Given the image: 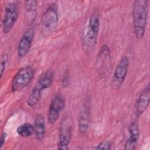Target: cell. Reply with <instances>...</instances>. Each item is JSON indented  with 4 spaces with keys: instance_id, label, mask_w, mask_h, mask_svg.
Instances as JSON below:
<instances>
[{
    "instance_id": "6da1fadb",
    "label": "cell",
    "mask_w": 150,
    "mask_h": 150,
    "mask_svg": "<svg viewBox=\"0 0 150 150\" xmlns=\"http://www.w3.org/2000/svg\"><path fill=\"white\" fill-rule=\"evenodd\" d=\"M149 6L146 0H137L132 6L134 32L138 39L143 38L147 24Z\"/></svg>"
},
{
    "instance_id": "7a4b0ae2",
    "label": "cell",
    "mask_w": 150,
    "mask_h": 150,
    "mask_svg": "<svg viewBox=\"0 0 150 150\" xmlns=\"http://www.w3.org/2000/svg\"><path fill=\"white\" fill-rule=\"evenodd\" d=\"M99 28V17L97 14L94 13L90 16L88 19L82 38L83 46L87 52H91L94 49L97 45Z\"/></svg>"
},
{
    "instance_id": "3957f363",
    "label": "cell",
    "mask_w": 150,
    "mask_h": 150,
    "mask_svg": "<svg viewBox=\"0 0 150 150\" xmlns=\"http://www.w3.org/2000/svg\"><path fill=\"white\" fill-rule=\"evenodd\" d=\"M58 21L57 7L54 4H52L41 16L40 30L45 37H48L53 33L57 28Z\"/></svg>"
},
{
    "instance_id": "277c9868",
    "label": "cell",
    "mask_w": 150,
    "mask_h": 150,
    "mask_svg": "<svg viewBox=\"0 0 150 150\" xmlns=\"http://www.w3.org/2000/svg\"><path fill=\"white\" fill-rule=\"evenodd\" d=\"M53 77V73L51 71H47L41 76L28 97L27 104L28 105L33 107L39 102L42 97V91L51 86Z\"/></svg>"
},
{
    "instance_id": "5b68a950",
    "label": "cell",
    "mask_w": 150,
    "mask_h": 150,
    "mask_svg": "<svg viewBox=\"0 0 150 150\" xmlns=\"http://www.w3.org/2000/svg\"><path fill=\"white\" fill-rule=\"evenodd\" d=\"M35 74V69L30 66L21 68L13 77L11 88L13 91H18L23 90L32 82Z\"/></svg>"
},
{
    "instance_id": "8992f818",
    "label": "cell",
    "mask_w": 150,
    "mask_h": 150,
    "mask_svg": "<svg viewBox=\"0 0 150 150\" xmlns=\"http://www.w3.org/2000/svg\"><path fill=\"white\" fill-rule=\"evenodd\" d=\"M72 135V121L69 117H65L62 121L59 129V137L57 149H68Z\"/></svg>"
},
{
    "instance_id": "52a82bcc",
    "label": "cell",
    "mask_w": 150,
    "mask_h": 150,
    "mask_svg": "<svg viewBox=\"0 0 150 150\" xmlns=\"http://www.w3.org/2000/svg\"><path fill=\"white\" fill-rule=\"evenodd\" d=\"M4 17L2 21L3 30L5 33L11 31L18 16V8L16 1L8 2L5 6Z\"/></svg>"
},
{
    "instance_id": "ba28073f",
    "label": "cell",
    "mask_w": 150,
    "mask_h": 150,
    "mask_svg": "<svg viewBox=\"0 0 150 150\" xmlns=\"http://www.w3.org/2000/svg\"><path fill=\"white\" fill-rule=\"evenodd\" d=\"M129 64V61L127 56L122 57L118 63L112 78V84L115 88H118L124 82L127 74Z\"/></svg>"
},
{
    "instance_id": "9c48e42d",
    "label": "cell",
    "mask_w": 150,
    "mask_h": 150,
    "mask_svg": "<svg viewBox=\"0 0 150 150\" xmlns=\"http://www.w3.org/2000/svg\"><path fill=\"white\" fill-rule=\"evenodd\" d=\"M34 36V29L29 28L23 34L18 46V56L19 58L24 57L29 52Z\"/></svg>"
},
{
    "instance_id": "30bf717a",
    "label": "cell",
    "mask_w": 150,
    "mask_h": 150,
    "mask_svg": "<svg viewBox=\"0 0 150 150\" xmlns=\"http://www.w3.org/2000/svg\"><path fill=\"white\" fill-rule=\"evenodd\" d=\"M150 100L149 84L143 90L137 98L134 106V114L136 117H140L148 108Z\"/></svg>"
},
{
    "instance_id": "8fae6325",
    "label": "cell",
    "mask_w": 150,
    "mask_h": 150,
    "mask_svg": "<svg viewBox=\"0 0 150 150\" xmlns=\"http://www.w3.org/2000/svg\"><path fill=\"white\" fill-rule=\"evenodd\" d=\"M64 105V100L60 96H57L53 98L51 102L48 114V121L50 124L54 123L58 120Z\"/></svg>"
},
{
    "instance_id": "7c38bea8",
    "label": "cell",
    "mask_w": 150,
    "mask_h": 150,
    "mask_svg": "<svg viewBox=\"0 0 150 150\" xmlns=\"http://www.w3.org/2000/svg\"><path fill=\"white\" fill-rule=\"evenodd\" d=\"M97 66L98 67L99 70L102 73H104L108 70L109 66H111V59L110 55V50L107 45H103L97 57Z\"/></svg>"
},
{
    "instance_id": "4fadbf2b",
    "label": "cell",
    "mask_w": 150,
    "mask_h": 150,
    "mask_svg": "<svg viewBox=\"0 0 150 150\" xmlns=\"http://www.w3.org/2000/svg\"><path fill=\"white\" fill-rule=\"evenodd\" d=\"M128 130L129 137L125 141L124 145V149H135L139 137V129L137 121L134 120L132 122H131L129 126Z\"/></svg>"
},
{
    "instance_id": "5bb4252c",
    "label": "cell",
    "mask_w": 150,
    "mask_h": 150,
    "mask_svg": "<svg viewBox=\"0 0 150 150\" xmlns=\"http://www.w3.org/2000/svg\"><path fill=\"white\" fill-rule=\"evenodd\" d=\"M34 131L37 139L42 141L45 136V121L43 115L36 116L34 122Z\"/></svg>"
},
{
    "instance_id": "9a60e30c",
    "label": "cell",
    "mask_w": 150,
    "mask_h": 150,
    "mask_svg": "<svg viewBox=\"0 0 150 150\" xmlns=\"http://www.w3.org/2000/svg\"><path fill=\"white\" fill-rule=\"evenodd\" d=\"M90 121L89 110L86 105L82 109L79 121V131L80 132L86 133L88 128Z\"/></svg>"
},
{
    "instance_id": "2e32d148",
    "label": "cell",
    "mask_w": 150,
    "mask_h": 150,
    "mask_svg": "<svg viewBox=\"0 0 150 150\" xmlns=\"http://www.w3.org/2000/svg\"><path fill=\"white\" fill-rule=\"evenodd\" d=\"M26 11V19L29 23H32L35 19L37 9V1H25L24 2Z\"/></svg>"
},
{
    "instance_id": "e0dca14e",
    "label": "cell",
    "mask_w": 150,
    "mask_h": 150,
    "mask_svg": "<svg viewBox=\"0 0 150 150\" xmlns=\"http://www.w3.org/2000/svg\"><path fill=\"white\" fill-rule=\"evenodd\" d=\"M34 132V126L30 123H24L17 128V133L22 137H29Z\"/></svg>"
},
{
    "instance_id": "ac0fdd59",
    "label": "cell",
    "mask_w": 150,
    "mask_h": 150,
    "mask_svg": "<svg viewBox=\"0 0 150 150\" xmlns=\"http://www.w3.org/2000/svg\"><path fill=\"white\" fill-rule=\"evenodd\" d=\"M8 55L6 53H4L1 57V78H2L4 72L5 70L8 61Z\"/></svg>"
},
{
    "instance_id": "d6986e66",
    "label": "cell",
    "mask_w": 150,
    "mask_h": 150,
    "mask_svg": "<svg viewBox=\"0 0 150 150\" xmlns=\"http://www.w3.org/2000/svg\"><path fill=\"white\" fill-rule=\"evenodd\" d=\"M95 149L98 150H110L111 149V145L109 141H103L100 144H98L95 148Z\"/></svg>"
},
{
    "instance_id": "ffe728a7",
    "label": "cell",
    "mask_w": 150,
    "mask_h": 150,
    "mask_svg": "<svg viewBox=\"0 0 150 150\" xmlns=\"http://www.w3.org/2000/svg\"><path fill=\"white\" fill-rule=\"evenodd\" d=\"M6 137H7V134L6 132H3L1 135V141H0V149H1L3 147V146L5 144V141L6 139Z\"/></svg>"
}]
</instances>
